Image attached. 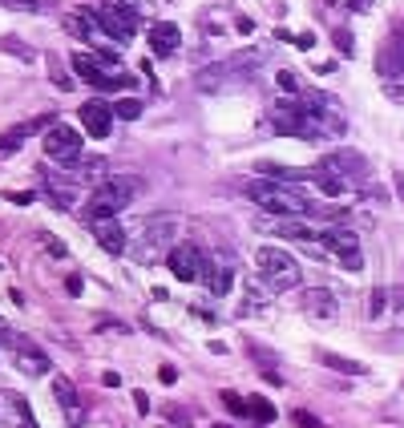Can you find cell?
<instances>
[{"label": "cell", "mask_w": 404, "mask_h": 428, "mask_svg": "<svg viewBox=\"0 0 404 428\" xmlns=\"http://www.w3.org/2000/svg\"><path fill=\"white\" fill-rule=\"evenodd\" d=\"M304 307H308L315 319H332L335 315V295L328 291V287H315V291L304 295Z\"/></svg>", "instance_id": "obj_15"}, {"label": "cell", "mask_w": 404, "mask_h": 428, "mask_svg": "<svg viewBox=\"0 0 404 428\" xmlns=\"http://www.w3.org/2000/svg\"><path fill=\"white\" fill-rule=\"evenodd\" d=\"M263 380H267V384H275V388H279V384H283V376H279L275 368H267V372H263Z\"/></svg>", "instance_id": "obj_36"}, {"label": "cell", "mask_w": 404, "mask_h": 428, "mask_svg": "<svg viewBox=\"0 0 404 428\" xmlns=\"http://www.w3.org/2000/svg\"><path fill=\"white\" fill-rule=\"evenodd\" d=\"M247 198L263 206L267 214H283V218H332L340 222V211H319L315 202H311L308 194L299 190V186H287V182H247Z\"/></svg>", "instance_id": "obj_1"}, {"label": "cell", "mask_w": 404, "mask_h": 428, "mask_svg": "<svg viewBox=\"0 0 404 428\" xmlns=\"http://www.w3.org/2000/svg\"><path fill=\"white\" fill-rule=\"evenodd\" d=\"M77 118H81L89 138H109V134H114V105H105V101H97V97L81 105Z\"/></svg>", "instance_id": "obj_10"}, {"label": "cell", "mask_w": 404, "mask_h": 428, "mask_svg": "<svg viewBox=\"0 0 404 428\" xmlns=\"http://www.w3.org/2000/svg\"><path fill=\"white\" fill-rule=\"evenodd\" d=\"M315 356H319V364H328V368L344 372V376H364V364H356V359H344L335 352H315Z\"/></svg>", "instance_id": "obj_17"}, {"label": "cell", "mask_w": 404, "mask_h": 428, "mask_svg": "<svg viewBox=\"0 0 404 428\" xmlns=\"http://www.w3.org/2000/svg\"><path fill=\"white\" fill-rule=\"evenodd\" d=\"M291 425H295V428H324V420H319V416H311V412H304V408H299V412H291Z\"/></svg>", "instance_id": "obj_27"}, {"label": "cell", "mask_w": 404, "mask_h": 428, "mask_svg": "<svg viewBox=\"0 0 404 428\" xmlns=\"http://www.w3.org/2000/svg\"><path fill=\"white\" fill-rule=\"evenodd\" d=\"M138 194H142V178H138V174H109V178L94 182L89 206H109V211H121V206H130Z\"/></svg>", "instance_id": "obj_5"}, {"label": "cell", "mask_w": 404, "mask_h": 428, "mask_svg": "<svg viewBox=\"0 0 404 428\" xmlns=\"http://www.w3.org/2000/svg\"><path fill=\"white\" fill-rule=\"evenodd\" d=\"M41 242H45V251L53 255V259H69V247L61 242V238H53V235H41Z\"/></svg>", "instance_id": "obj_24"}, {"label": "cell", "mask_w": 404, "mask_h": 428, "mask_svg": "<svg viewBox=\"0 0 404 428\" xmlns=\"http://www.w3.org/2000/svg\"><path fill=\"white\" fill-rule=\"evenodd\" d=\"M17 145H21V134H17V130H8V134H0V154H12Z\"/></svg>", "instance_id": "obj_30"}, {"label": "cell", "mask_w": 404, "mask_h": 428, "mask_svg": "<svg viewBox=\"0 0 404 428\" xmlns=\"http://www.w3.org/2000/svg\"><path fill=\"white\" fill-rule=\"evenodd\" d=\"M178 41H182V33H178V24L174 21H154L150 24V48H154L158 57L178 53Z\"/></svg>", "instance_id": "obj_12"}, {"label": "cell", "mask_w": 404, "mask_h": 428, "mask_svg": "<svg viewBox=\"0 0 404 428\" xmlns=\"http://www.w3.org/2000/svg\"><path fill=\"white\" fill-rule=\"evenodd\" d=\"M315 170L332 174L335 182H344V190H348V186H356V182L368 178V158H364L360 150H332V154L319 158V166Z\"/></svg>", "instance_id": "obj_6"}, {"label": "cell", "mask_w": 404, "mask_h": 428, "mask_svg": "<svg viewBox=\"0 0 404 428\" xmlns=\"http://www.w3.org/2000/svg\"><path fill=\"white\" fill-rule=\"evenodd\" d=\"M81 222H85V231H89L109 255H125V231H121L118 211H109V206H85Z\"/></svg>", "instance_id": "obj_4"}, {"label": "cell", "mask_w": 404, "mask_h": 428, "mask_svg": "<svg viewBox=\"0 0 404 428\" xmlns=\"http://www.w3.org/2000/svg\"><path fill=\"white\" fill-rule=\"evenodd\" d=\"M222 404L231 408V416H251V408H247V400H243L238 392H231V388L222 392Z\"/></svg>", "instance_id": "obj_22"}, {"label": "cell", "mask_w": 404, "mask_h": 428, "mask_svg": "<svg viewBox=\"0 0 404 428\" xmlns=\"http://www.w3.org/2000/svg\"><path fill=\"white\" fill-rule=\"evenodd\" d=\"M328 4H335V0H328Z\"/></svg>", "instance_id": "obj_44"}, {"label": "cell", "mask_w": 404, "mask_h": 428, "mask_svg": "<svg viewBox=\"0 0 404 428\" xmlns=\"http://www.w3.org/2000/svg\"><path fill=\"white\" fill-rule=\"evenodd\" d=\"M392 182H396V194H401V202H404V174H392Z\"/></svg>", "instance_id": "obj_41"}, {"label": "cell", "mask_w": 404, "mask_h": 428, "mask_svg": "<svg viewBox=\"0 0 404 428\" xmlns=\"http://www.w3.org/2000/svg\"><path fill=\"white\" fill-rule=\"evenodd\" d=\"M17 368H21L24 376H49V356L24 339L21 348H17Z\"/></svg>", "instance_id": "obj_14"}, {"label": "cell", "mask_w": 404, "mask_h": 428, "mask_svg": "<svg viewBox=\"0 0 404 428\" xmlns=\"http://www.w3.org/2000/svg\"><path fill=\"white\" fill-rule=\"evenodd\" d=\"M45 158L57 162V166H81L85 162V145H81V134L65 125V121H53L45 130Z\"/></svg>", "instance_id": "obj_3"}, {"label": "cell", "mask_w": 404, "mask_h": 428, "mask_svg": "<svg viewBox=\"0 0 404 428\" xmlns=\"http://www.w3.org/2000/svg\"><path fill=\"white\" fill-rule=\"evenodd\" d=\"M384 93L392 97V101H404V77H388V85H384Z\"/></svg>", "instance_id": "obj_28"}, {"label": "cell", "mask_w": 404, "mask_h": 428, "mask_svg": "<svg viewBox=\"0 0 404 428\" xmlns=\"http://www.w3.org/2000/svg\"><path fill=\"white\" fill-rule=\"evenodd\" d=\"M8 202H12V206H28V202H33V190H12Z\"/></svg>", "instance_id": "obj_33"}, {"label": "cell", "mask_w": 404, "mask_h": 428, "mask_svg": "<svg viewBox=\"0 0 404 428\" xmlns=\"http://www.w3.org/2000/svg\"><path fill=\"white\" fill-rule=\"evenodd\" d=\"M335 48H340V53H352V33H348V28H335Z\"/></svg>", "instance_id": "obj_32"}, {"label": "cell", "mask_w": 404, "mask_h": 428, "mask_svg": "<svg viewBox=\"0 0 404 428\" xmlns=\"http://www.w3.org/2000/svg\"><path fill=\"white\" fill-rule=\"evenodd\" d=\"M275 85H279V89H283L287 97H299V81H295V73H279V77H275Z\"/></svg>", "instance_id": "obj_25"}, {"label": "cell", "mask_w": 404, "mask_h": 428, "mask_svg": "<svg viewBox=\"0 0 404 428\" xmlns=\"http://www.w3.org/2000/svg\"><path fill=\"white\" fill-rule=\"evenodd\" d=\"M114 118H121V121L142 118V101H138V97H118V105H114Z\"/></svg>", "instance_id": "obj_20"}, {"label": "cell", "mask_w": 404, "mask_h": 428, "mask_svg": "<svg viewBox=\"0 0 404 428\" xmlns=\"http://www.w3.org/2000/svg\"><path fill=\"white\" fill-rule=\"evenodd\" d=\"M231 279H235L231 271H214V275H211V291H214V295H218V299H222V295L231 291Z\"/></svg>", "instance_id": "obj_23"}, {"label": "cell", "mask_w": 404, "mask_h": 428, "mask_svg": "<svg viewBox=\"0 0 404 428\" xmlns=\"http://www.w3.org/2000/svg\"><path fill=\"white\" fill-rule=\"evenodd\" d=\"M247 408H251V416H255L259 425H271V420L279 416V412H275V404H271L267 396H251V400H247Z\"/></svg>", "instance_id": "obj_19"}, {"label": "cell", "mask_w": 404, "mask_h": 428, "mask_svg": "<svg viewBox=\"0 0 404 428\" xmlns=\"http://www.w3.org/2000/svg\"><path fill=\"white\" fill-rule=\"evenodd\" d=\"M214 428H231V425H214Z\"/></svg>", "instance_id": "obj_43"}, {"label": "cell", "mask_w": 404, "mask_h": 428, "mask_svg": "<svg viewBox=\"0 0 404 428\" xmlns=\"http://www.w3.org/2000/svg\"><path fill=\"white\" fill-rule=\"evenodd\" d=\"M255 267H259V279L267 291H295L299 279H304L295 255H287L283 247H259L255 251Z\"/></svg>", "instance_id": "obj_2"}, {"label": "cell", "mask_w": 404, "mask_h": 428, "mask_svg": "<svg viewBox=\"0 0 404 428\" xmlns=\"http://www.w3.org/2000/svg\"><path fill=\"white\" fill-rule=\"evenodd\" d=\"M275 235L299 238V242H319V231L308 226V222H299V218H283V222H275Z\"/></svg>", "instance_id": "obj_16"}, {"label": "cell", "mask_w": 404, "mask_h": 428, "mask_svg": "<svg viewBox=\"0 0 404 428\" xmlns=\"http://www.w3.org/2000/svg\"><path fill=\"white\" fill-rule=\"evenodd\" d=\"M178 235V226H174V218H162L158 226H146V247H158V242H170V238Z\"/></svg>", "instance_id": "obj_18"}, {"label": "cell", "mask_w": 404, "mask_h": 428, "mask_svg": "<svg viewBox=\"0 0 404 428\" xmlns=\"http://www.w3.org/2000/svg\"><path fill=\"white\" fill-rule=\"evenodd\" d=\"M101 384H105V388H118L121 376H118V372H105V376H101Z\"/></svg>", "instance_id": "obj_38"}, {"label": "cell", "mask_w": 404, "mask_h": 428, "mask_svg": "<svg viewBox=\"0 0 404 428\" xmlns=\"http://www.w3.org/2000/svg\"><path fill=\"white\" fill-rule=\"evenodd\" d=\"M319 242H324V247H328L335 259L348 267V271H360V267H364V251H360V238L352 235L348 226H340V222H335V226H328V231H319Z\"/></svg>", "instance_id": "obj_7"}, {"label": "cell", "mask_w": 404, "mask_h": 428, "mask_svg": "<svg viewBox=\"0 0 404 428\" xmlns=\"http://www.w3.org/2000/svg\"><path fill=\"white\" fill-rule=\"evenodd\" d=\"M65 28H69L73 37H81V41H101V37H105L101 17H97V12H89V8H77L69 21H65Z\"/></svg>", "instance_id": "obj_13"}, {"label": "cell", "mask_w": 404, "mask_h": 428, "mask_svg": "<svg viewBox=\"0 0 404 428\" xmlns=\"http://www.w3.org/2000/svg\"><path fill=\"white\" fill-rule=\"evenodd\" d=\"M295 45H299V48H311V45H315V37H311V33H304V37H295Z\"/></svg>", "instance_id": "obj_40"}, {"label": "cell", "mask_w": 404, "mask_h": 428, "mask_svg": "<svg viewBox=\"0 0 404 428\" xmlns=\"http://www.w3.org/2000/svg\"><path fill=\"white\" fill-rule=\"evenodd\" d=\"M65 291H69L73 299H77V295L85 291V283H81V275H69V279H65Z\"/></svg>", "instance_id": "obj_34"}, {"label": "cell", "mask_w": 404, "mask_h": 428, "mask_svg": "<svg viewBox=\"0 0 404 428\" xmlns=\"http://www.w3.org/2000/svg\"><path fill=\"white\" fill-rule=\"evenodd\" d=\"M368 4H372V0H348V8H352V12H368Z\"/></svg>", "instance_id": "obj_39"}, {"label": "cell", "mask_w": 404, "mask_h": 428, "mask_svg": "<svg viewBox=\"0 0 404 428\" xmlns=\"http://www.w3.org/2000/svg\"><path fill=\"white\" fill-rule=\"evenodd\" d=\"M0 339H8V319L0 315Z\"/></svg>", "instance_id": "obj_42"}, {"label": "cell", "mask_w": 404, "mask_h": 428, "mask_svg": "<svg viewBox=\"0 0 404 428\" xmlns=\"http://www.w3.org/2000/svg\"><path fill=\"white\" fill-rule=\"evenodd\" d=\"M134 408H138V412H142V416H146V412H150V396H146L142 388H138V392H134Z\"/></svg>", "instance_id": "obj_35"}, {"label": "cell", "mask_w": 404, "mask_h": 428, "mask_svg": "<svg viewBox=\"0 0 404 428\" xmlns=\"http://www.w3.org/2000/svg\"><path fill=\"white\" fill-rule=\"evenodd\" d=\"M238 33H243V37H247V33H255V21H247V17H238V24H235Z\"/></svg>", "instance_id": "obj_37"}, {"label": "cell", "mask_w": 404, "mask_h": 428, "mask_svg": "<svg viewBox=\"0 0 404 428\" xmlns=\"http://www.w3.org/2000/svg\"><path fill=\"white\" fill-rule=\"evenodd\" d=\"M73 73L89 81L94 73H101V65H97V61H94V53H73Z\"/></svg>", "instance_id": "obj_21"}, {"label": "cell", "mask_w": 404, "mask_h": 428, "mask_svg": "<svg viewBox=\"0 0 404 428\" xmlns=\"http://www.w3.org/2000/svg\"><path fill=\"white\" fill-rule=\"evenodd\" d=\"M138 8H121V0H105V8H101V28H105V37H118V41H130L134 33H138Z\"/></svg>", "instance_id": "obj_9"}, {"label": "cell", "mask_w": 404, "mask_h": 428, "mask_svg": "<svg viewBox=\"0 0 404 428\" xmlns=\"http://www.w3.org/2000/svg\"><path fill=\"white\" fill-rule=\"evenodd\" d=\"M158 384L174 388V384H178V368H174V364H162V368H158Z\"/></svg>", "instance_id": "obj_29"}, {"label": "cell", "mask_w": 404, "mask_h": 428, "mask_svg": "<svg viewBox=\"0 0 404 428\" xmlns=\"http://www.w3.org/2000/svg\"><path fill=\"white\" fill-rule=\"evenodd\" d=\"M53 400H57V408L65 412V420H69L73 428L85 420V412H81V396H77V388H73L69 376H57V380H53Z\"/></svg>", "instance_id": "obj_11"}, {"label": "cell", "mask_w": 404, "mask_h": 428, "mask_svg": "<svg viewBox=\"0 0 404 428\" xmlns=\"http://www.w3.org/2000/svg\"><path fill=\"white\" fill-rule=\"evenodd\" d=\"M384 311H388V291L376 287V291H372V311H368V315H372V319H380Z\"/></svg>", "instance_id": "obj_26"}, {"label": "cell", "mask_w": 404, "mask_h": 428, "mask_svg": "<svg viewBox=\"0 0 404 428\" xmlns=\"http://www.w3.org/2000/svg\"><path fill=\"white\" fill-rule=\"evenodd\" d=\"M166 267L174 279H182V283H198L202 275H207V262H202V251L194 247V242H174L166 255Z\"/></svg>", "instance_id": "obj_8"}, {"label": "cell", "mask_w": 404, "mask_h": 428, "mask_svg": "<svg viewBox=\"0 0 404 428\" xmlns=\"http://www.w3.org/2000/svg\"><path fill=\"white\" fill-rule=\"evenodd\" d=\"M49 73H53V81H57V89H73V81H69V73L61 69V65H57V61H53V69H49Z\"/></svg>", "instance_id": "obj_31"}]
</instances>
